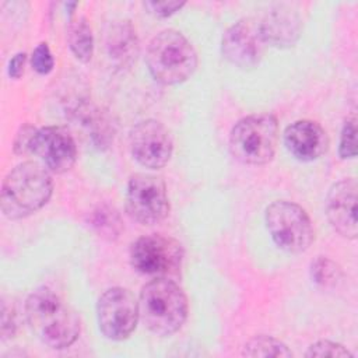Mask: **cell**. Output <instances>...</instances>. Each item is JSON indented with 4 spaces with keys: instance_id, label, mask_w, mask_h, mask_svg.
Segmentation results:
<instances>
[{
    "instance_id": "5bb4252c",
    "label": "cell",
    "mask_w": 358,
    "mask_h": 358,
    "mask_svg": "<svg viewBox=\"0 0 358 358\" xmlns=\"http://www.w3.org/2000/svg\"><path fill=\"white\" fill-rule=\"evenodd\" d=\"M256 28L263 43L275 48H289L299 38L301 20L289 7L273 6L256 22Z\"/></svg>"
},
{
    "instance_id": "4316f807",
    "label": "cell",
    "mask_w": 358,
    "mask_h": 358,
    "mask_svg": "<svg viewBox=\"0 0 358 358\" xmlns=\"http://www.w3.org/2000/svg\"><path fill=\"white\" fill-rule=\"evenodd\" d=\"M25 62H27V55L24 52H20L13 56V59L8 63V74L11 78H20L24 74Z\"/></svg>"
},
{
    "instance_id": "9a60e30c",
    "label": "cell",
    "mask_w": 358,
    "mask_h": 358,
    "mask_svg": "<svg viewBox=\"0 0 358 358\" xmlns=\"http://www.w3.org/2000/svg\"><path fill=\"white\" fill-rule=\"evenodd\" d=\"M284 144L296 159L309 162L326 154L329 137L317 122L296 120L285 129Z\"/></svg>"
},
{
    "instance_id": "277c9868",
    "label": "cell",
    "mask_w": 358,
    "mask_h": 358,
    "mask_svg": "<svg viewBox=\"0 0 358 358\" xmlns=\"http://www.w3.org/2000/svg\"><path fill=\"white\" fill-rule=\"evenodd\" d=\"M145 62L155 81L175 85L193 76L199 60L194 48L179 31L165 29L151 39Z\"/></svg>"
},
{
    "instance_id": "44dd1931",
    "label": "cell",
    "mask_w": 358,
    "mask_h": 358,
    "mask_svg": "<svg viewBox=\"0 0 358 358\" xmlns=\"http://www.w3.org/2000/svg\"><path fill=\"white\" fill-rule=\"evenodd\" d=\"M338 154L343 159L354 158L357 155V119H355V116L348 117L343 126L340 145H338Z\"/></svg>"
},
{
    "instance_id": "7a4b0ae2",
    "label": "cell",
    "mask_w": 358,
    "mask_h": 358,
    "mask_svg": "<svg viewBox=\"0 0 358 358\" xmlns=\"http://www.w3.org/2000/svg\"><path fill=\"white\" fill-rule=\"evenodd\" d=\"M53 182L45 165L22 162L13 168L1 185V211L10 220L25 218L50 199Z\"/></svg>"
},
{
    "instance_id": "30bf717a",
    "label": "cell",
    "mask_w": 358,
    "mask_h": 358,
    "mask_svg": "<svg viewBox=\"0 0 358 358\" xmlns=\"http://www.w3.org/2000/svg\"><path fill=\"white\" fill-rule=\"evenodd\" d=\"M130 148L138 164L150 169H159L171 159L173 143L168 129L161 122L147 119L131 129Z\"/></svg>"
},
{
    "instance_id": "2e32d148",
    "label": "cell",
    "mask_w": 358,
    "mask_h": 358,
    "mask_svg": "<svg viewBox=\"0 0 358 358\" xmlns=\"http://www.w3.org/2000/svg\"><path fill=\"white\" fill-rule=\"evenodd\" d=\"M106 49L112 63L120 69L130 67L138 56V38L129 21H117L106 36Z\"/></svg>"
},
{
    "instance_id": "8fae6325",
    "label": "cell",
    "mask_w": 358,
    "mask_h": 358,
    "mask_svg": "<svg viewBox=\"0 0 358 358\" xmlns=\"http://www.w3.org/2000/svg\"><path fill=\"white\" fill-rule=\"evenodd\" d=\"M32 154L39 157L49 172L64 173L76 164L77 145L67 129L62 126H46L38 129Z\"/></svg>"
},
{
    "instance_id": "5b68a950",
    "label": "cell",
    "mask_w": 358,
    "mask_h": 358,
    "mask_svg": "<svg viewBox=\"0 0 358 358\" xmlns=\"http://www.w3.org/2000/svg\"><path fill=\"white\" fill-rule=\"evenodd\" d=\"M278 123L270 113L241 119L231 130L229 150L235 159L246 165H264L275 154Z\"/></svg>"
},
{
    "instance_id": "d6986e66",
    "label": "cell",
    "mask_w": 358,
    "mask_h": 358,
    "mask_svg": "<svg viewBox=\"0 0 358 358\" xmlns=\"http://www.w3.org/2000/svg\"><path fill=\"white\" fill-rule=\"evenodd\" d=\"M312 280L324 288L334 287L341 280V268L333 260L327 257H317L310 264Z\"/></svg>"
},
{
    "instance_id": "e0dca14e",
    "label": "cell",
    "mask_w": 358,
    "mask_h": 358,
    "mask_svg": "<svg viewBox=\"0 0 358 358\" xmlns=\"http://www.w3.org/2000/svg\"><path fill=\"white\" fill-rule=\"evenodd\" d=\"M67 43L77 60L87 63L94 53V38L90 24L84 17L71 18L67 27Z\"/></svg>"
},
{
    "instance_id": "cb8c5ba5",
    "label": "cell",
    "mask_w": 358,
    "mask_h": 358,
    "mask_svg": "<svg viewBox=\"0 0 358 358\" xmlns=\"http://www.w3.org/2000/svg\"><path fill=\"white\" fill-rule=\"evenodd\" d=\"M31 63H32L34 70L39 74H48L52 71V69L55 66V60H53V56H52V52H50L48 43L42 42L35 48V50L32 53Z\"/></svg>"
},
{
    "instance_id": "9c48e42d",
    "label": "cell",
    "mask_w": 358,
    "mask_h": 358,
    "mask_svg": "<svg viewBox=\"0 0 358 358\" xmlns=\"http://www.w3.org/2000/svg\"><path fill=\"white\" fill-rule=\"evenodd\" d=\"M96 317L99 330L106 338L126 340L140 319L138 301L126 288H109L98 299Z\"/></svg>"
},
{
    "instance_id": "7c38bea8",
    "label": "cell",
    "mask_w": 358,
    "mask_h": 358,
    "mask_svg": "<svg viewBox=\"0 0 358 358\" xmlns=\"http://www.w3.org/2000/svg\"><path fill=\"white\" fill-rule=\"evenodd\" d=\"M263 45L256 22L241 20L224 32L221 50L224 57L234 66L239 69H253L260 63Z\"/></svg>"
},
{
    "instance_id": "ba28073f",
    "label": "cell",
    "mask_w": 358,
    "mask_h": 358,
    "mask_svg": "<svg viewBox=\"0 0 358 358\" xmlns=\"http://www.w3.org/2000/svg\"><path fill=\"white\" fill-rule=\"evenodd\" d=\"M129 215L144 225L158 224L169 214V199L164 180L148 173L130 178L126 193Z\"/></svg>"
},
{
    "instance_id": "6da1fadb",
    "label": "cell",
    "mask_w": 358,
    "mask_h": 358,
    "mask_svg": "<svg viewBox=\"0 0 358 358\" xmlns=\"http://www.w3.org/2000/svg\"><path fill=\"white\" fill-rule=\"evenodd\" d=\"M25 317L32 333L50 348L70 347L78 338L81 324L77 312L46 287L28 296Z\"/></svg>"
},
{
    "instance_id": "52a82bcc",
    "label": "cell",
    "mask_w": 358,
    "mask_h": 358,
    "mask_svg": "<svg viewBox=\"0 0 358 358\" xmlns=\"http://www.w3.org/2000/svg\"><path fill=\"white\" fill-rule=\"evenodd\" d=\"M183 259L182 245L164 235H145L138 238L130 249V262L141 274L172 277L180 270Z\"/></svg>"
},
{
    "instance_id": "4fadbf2b",
    "label": "cell",
    "mask_w": 358,
    "mask_h": 358,
    "mask_svg": "<svg viewBox=\"0 0 358 358\" xmlns=\"http://www.w3.org/2000/svg\"><path fill=\"white\" fill-rule=\"evenodd\" d=\"M357 199L358 185L354 178L334 183L326 199V215L330 225L348 239H355L358 235Z\"/></svg>"
},
{
    "instance_id": "ac0fdd59",
    "label": "cell",
    "mask_w": 358,
    "mask_h": 358,
    "mask_svg": "<svg viewBox=\"0 0 358 358\" xmlns=\"http://www.w3.org/2000/svg\"><path fill=\"white\" fill-rule=\"evenodd\" d=\"M243 357H282L289 358L292 352L280 340L270 336H256L250 338L242 351Z\"/></svg>"
},
{
    "instance_id": "ffe728a7",
    "label": "cell",
    "mask_w": 358,
    "mask_h": 358,
    "mask_svg": "<svg viewBox=\"0 0 358 358\" xmlns=\"http://www.w3.org/2000/svg\"><path fill=\"white\" fill-rule=\"evenodd\" d=\"M92 227L102 235L109 239L116 238L120 232V221L117 214L110 208H98L92 215Z\"/></svg>"
},
{
    "instance_id": "8992f818",
    "label": "cell",
    "mask_w": 358,
    "mask_h": 358,
    "mask_svg": "<svg viewBox=\"0 0 358 358\" xmlns=\"http://www.w3.org/2000/svg\"><path fill=\"white\" fill-rule=\"evenodd\" d=\"M266 225L275 245L288 253H302L313 242L309 215L292 201L271 203L266 210Z\"/></svg>"
},
{
    "instance_id": "3957f363",
    "label": "cell",
    "mask_w": 358,
    "mask_h": 358,
    "mask_svg": "<svg viewBox=\"0 0 358 358\" xmlns=\"http://www.w3.org/2000/svg\"><path fill=\"white\" fill-rule=\"evenodd\" d=\"M140 319L157 336L176 333L187 317V299L182 288L166 277L147 282L138 299Z\"/></svg>"
},
{
    "instance_id": "603a6c76",
    "label": "cell",
    "mask_w": 358,
    "mask_h": 358,
    "mask_svg": "<svg viewBox=\"0 0 358 358\" xmlns=\"http://www.w3.org/2000/svg\"><path fill=\"white\" fill-rule=\"evenodd\" d=\"M38 129H35L31 124H24L20 127V130L15 134L14 138V152L18 155H28L32 154V147H34V140Z\"/></svg>"
},
{
    "instance_id": "d4e9b609",
    "label": "cell",
    "mask_w": 358,
    "mask_h": 358,
    "mask_svg": "<svg viewBox=\"0 0 358 358\" xmlns=\"http://www.w3.org/2000/svg\"><path fill=\"white\" fill-rule=\"evenodd\" d=\"M185 6V1H145L144 7L157 17L165 18L176 11H179Z\"/></svg>"
},
{
    "instance_id": "484cf974",
    "label": "cell",
    "mask_w": 358,
    "mask_h": 358,
    "mask_svg": "<svg viewBox=\"0 0 358 358\" xmlns=\"http://www.w3.org/2000/svg\"><path fill=\"white\" fill-rule=\"evenodd\" d=\"M15 315L11 308L7 306V303L3 301L1 303V338H10L15 333Z\"/></svg>"
},
{
    "instance_id": "7402d4cb",
    "label": "cell",
    "mask_w": 358,
    "mask_h": 358,
    "mask_svg": "<svg viewBox=\"0 0 358 358\" xmlns=\"http://www.w3.org/2000/svg\"><path fill=\"white\" fill-rule=\"evenodd\" d=\"M306 357H333V358H345L352 357V354L341 344L333 343L329 340H320L313 343L306 354Z\"/></svg>"
}]
</instances>
